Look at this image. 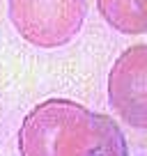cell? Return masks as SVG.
Listing matches in <instances>:
<instances>
[{"label": "cell", "instance_id": "obj_1", "mask_svg": "<svg viewBox=\"0 0 147 156\" xmlns=\"http://www.w3.org/2000/svg\"><path fill=\"white\" fill-rule=\"evenodd\" d=\"M16 145L19 156H129V142L113 117L64 97L30 108Z\"/></svg>", "mask_w": 147, "mask_h": 156}, {"label": "cell", "instance_id": "obj_2", "mask_svg": "<svg viewBox=\"0 0 147 156\" xmlns=\"http://www.w3.org/2000/svg\"><path fill=\"white\" fill-rule=\"evenodd\" d=\"M88 0H7L9 21L19 37L37 48L71 44L88 19Z\"/></svg>", "mask_w": 147, "mask_h": 156}, {"label": "cell", "instance_id": "obj_3", "mask_svg": "<svg viewBox=\"0 0 147 156\" xmlns=\"http://www.w3.org/2000/svg\"><path fill=\"white\" fill-rule=\"evenodd\" d=\"M108 103L136 131L147 129V46L133 44L120 53L108 73Z\"/></svg>", "mask_w": 147, "mask_h": 156}, {"label": "cell", "instance_id": "obj_4", "mask_svg": "<svg viewBox=\"0 0 147 156\" xmlns=\"http://www.w3.org/2000/svg\"><path fill=\"white\" fill-rule=\"evenodd\" d=\"M101 19L113 30L129 37L147 32V0H97Z\"/></svg>", "mask_w": 147, "mask_h": 156}]
</instances>
